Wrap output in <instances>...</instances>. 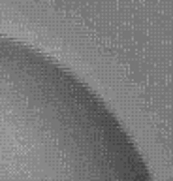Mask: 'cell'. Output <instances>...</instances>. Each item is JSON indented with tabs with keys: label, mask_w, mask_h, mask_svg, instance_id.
<instances>
[{
	"label": "cell",
	"mask_w": 173,
	"mask_h": 181,
	"mask_svg": "<svg viewBox=\"0 0 173 181\" xmlns=\"http://www.w3.org/2000/svg\"><path fill=\"white\" fill-rule=\"evenodd\" d=\"M0 181H134L62 79L0 49Z\"/></svg>",
	"instance_id": "cell-1"
}]
</instances>
